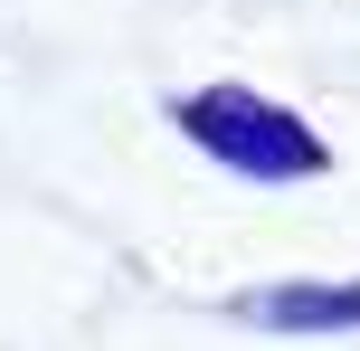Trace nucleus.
I'll return each mask as SVG.
<instances>
[{"instance_id":"1","label":"nucleus","mask_w":360,"mask_h":351,"mask_svg":"<svg viewBox=\"0 0 360 351\" xmlns=\"http://www.w3.org/2000/svg\"><path fill=\"white\" fill-rule=\"evenodd\" d=\"M180 133H190L209 162L247 171V181H313V171L332 162L323 133H304L285 105H266V95H247V86H199V95H180Z\"/></svg>"},{"instance_id":"2","label":"nucleus","mask_w":360,"mask_h":351,"mask_svg":"<svg viewBox=\"0 0 360 351\" xmlns=\"http://www.w3.org/2000/svg\"><path fill=\"white\" fill-rule=\"evenodd\" d=\"M247 323L266 333H360V285H275L247 304Z\"/></svg>"}]
</instances>
